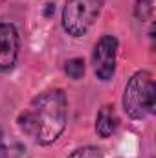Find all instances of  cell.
Returning a JSON list of instances; mask_svg holds the SVG:
<instances>
[{
  "instance_id": "6",
  "label": "cell",
  "mask_w": 156,
  "mask_h": 158,
  "mask_svg": "<svg viewBox=\"0 0 156 158\" xmlns=\"http://www.w3.org/2000/svg\"><path fill=\"white\" fill-rule=\"evenodd\" d=\"M119 118L116 114L114 105H103L96 116V132L99 138H110L117 129Z\"/></svg>"
},
{
  "instance_id": "1",
  "label": "cell",
  "mask_w": 156,
  "mask_h": 158,
  "mask_svg": "<svg viewBox=\"0 0 156 158\" xmlns=\"http://www.w3.org/2000/svg\"><path fill=\"white\" fill-rule=\"evenodd\" d=\"M68 121V98L63 88L39 94L18 116V127L39 145H51L64 132Z\"/></svg>"
},
{
  "instance_id": "8",
  "label": "cell",
  "mask_w": 156,
  "mask_h": 158,
  "mask_svg": "<svg viewBox=\"0 0 156 158\" xmlns=\"http://www.w3.org/2000/svg\"><path fill=\"white\" fill-rule=\"evenodd\" d=\"M153 11H154V0H136L134 15L140 22H147L153 17Z\"/></svg>"
},
{
  "instance_id": "7",
  "label": "cell",
  "mask_w": 156,
  "mask_h": 158,
  "mask_svg": "<svg viewBox=\"0 0 156 158\" xmlns=\"http://www.w3.org/2000/svg\"><path fill=\"white\" fill-rule=\"evenodd\" d=\"M84 70H86V66H84V61L81 59V57H74V59H68L66 63H64V72H66V76L70 79H74V81H77L84 76Z\"/></svg>"
},
{
  "instance_id": "3",
  "label": "cell",
  "mask_w": 156,
  "mask_h": 158,
  "mask_svg": "<svg viewBox=\"0 0 156 158\" xmlns=\"http://www.w3.org/2000/svg\"><path fill=\"white\" fill-rule=\"evenodd\" d=\"M105 0H66L63 7V30L70 37H83L97 20Z\"/></svg>"
},
{
  "instance_id": "10",
  "label": "cell",
  "mask_w": 156,
  "mask_h": 158,
  "mask_svg": "<svg viewBox=\"0 0 156 158\" xmlns=\"http://www.w3.org/2000/svg\"><path fill=\"white\" fill-rule=\"evenodd\" d=\"M0 158H7V147H6V142H4V134L0 131Z\"/></svg>"
},
{
  "instance_id": "5",
  "label": "cell",
  "mask_w": 156,
  "mask_h": 158,
  "mask_svg": "<svg viewBox=\"0 0 156 158\" xmlns=\"http://www.w3.org/2000/svg\"><path fill=\"white\" fill-rule=\"evenodd\" d=\"M20 50V35L11 22H0V70L7 72L15 66Z\"/></svg>"
},
{
  "instance_id": "2",
  "label": "cell",
  "mask_w": 156,
  "mask_h": 158,
  "mask_svg": "<svg viewBox=\"0 0 156 158\" xmlns=\"http://www.w3.org/2000/svg\"><path fill=\"white\" fill-rule=\"evenodd\" d=\"M123 109L132 119H143L156 109V85L151 72L140 70L127 81L123 92Z\"/></svg>"
},
{
  "instance_id": "9",
  "label": "cell",
  "mask_w": 156,
  "mask_h": 158,
  "mask_svg": "<svg viewBox=\"0 0 156 158\" xmlns=\"http://www.w3.org/2000/svg\"><path fill=\"white\" fill-rule=\"evenodd\" d=\"M68 158H103V153L96 145H84V147H79L76 151H72L68 155Z\"/></svg>"
},
{
  "instance_id": "4",
  "label": "cell",
  "mask_w": 156,
  "mask_h": 158,
  "mask_svg": "<svg viewBox=\"0 0 156 158\" xmlns=\"http://www.w3.org/2000/svg\"><path fill=\"white\" fill-rule=\"evenodd\" d=\"M119 42L114 35H103L99 37L94 52H92V66L94 74L99 81H110L116 74V59Z\"/></svg>"
}]
</instances>
